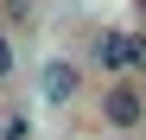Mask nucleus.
I'll return each instance as SVG.
<instances>
[{
	"mask_svg": "<svg viewBox=\"0 0 146 140\" xmlns=\"http://www.w3.org/2000/svg\"><path fill=\"white\" fill-rule=\"evenodd\" d=\"M0 140H32V115L19 108V102L0 108Z\"/></svg>",
	"mask_w": 146,
	"mask_h": 140,
	"instance_id": "4",
	"label": "nucleus"
},
{
	"mask_svg": "<svg viewBox=\"0 0 146 140\" xmlns=\"http://www.w3.org/2000/svg\"><path fill=\"white\" fill-rule=\"evenodd\" d=\"M13 77H19V51H13V38L0 32V89H7Z\"/></svg>",
	"mask_w": 146,
	"mask_h": 140,
	"instance_id": "5",
	"label": "nucleus"
},
{
	"mask_svg": "<svg viewBox=\"0 0 146 140\" xmlns=\"http://www.w3.org/2000/svg\"><path fill=\"white\" fill-rule=\"evenodd\" d=\"M95 70L108 77H140L146 70V32H95Z\"/></svg>",
	"mask_w": 146,
	"mask_h": 140,
	"instance_id": "2",
	"label": "nucleus"
},
{
	"mask_svg": "<svg viewBox=\"0 0 146 140\" xmlns=\"http://www.w3.org/2000/svg\"><path fill=\"white\" fill-rule=\"evenodd\" d=\"M38 96L51 102V108H70L83 96V64L76 57H44V70H38Z\"/></svg>",
	"mask_w": 146,
	"mask_h": 140,
	"instance_id": "3",
	"label": "nucleus"
},
{
	"mask_svg": "<svg viewBox=\"0 0 146 140\" xmlns=\"http://www.w3.org/2000/svg\"><path fill=\"white\" fill-rule=\"evenodd\" d=\"M133 7H140V26H146V0H133Z\"/></svg>",
	"mask_w": 146,
	"mask_h": 140,
	"instance_id": "6",
	"label": "nucleus"
},
{
	"mask_svg": "<svg viewBox=\"0 0 146 140\" xmlns=\"http://www.w3.org/2000/svg\"><path fill=\"white\" fill-rule=\"evenodd\" d=\"M102 140H133V134H102Z\"/></svg>",
	"mask_w": 146,
	"mask_h": 140,
	"instance_id": "7",
	"label": "nucleus"
},
{
	"mask_svg": "<svg viewBox=\"0 0 146 140\" xmlns=\"http://www.w3.org/2000/svg\"><path fill=\"white\" fill-rule=\"evenodd\" d=\"M95 115H102L108 134H146V89H140V77H108Z\"/></svg>",
	"mask_w": 146,
	"mask_h": 140,
	"instance_id": "1",
	"label": "nucleus"
}]
</instances>
